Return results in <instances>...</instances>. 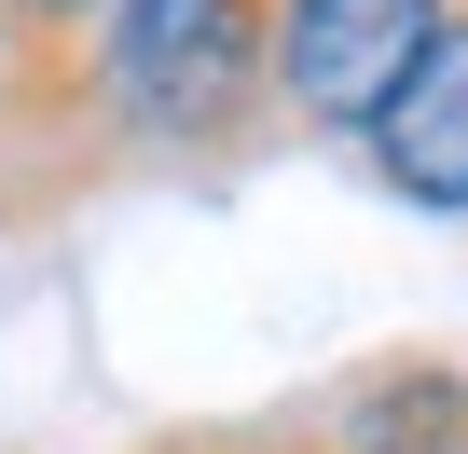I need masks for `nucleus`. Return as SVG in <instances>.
I'll list each match as a JSON object with an SVG mask.
<instances>
[{
    "instance_id": "nucleus-4",
    "label": "nucleus",
    "mask_w": 468,
    "mask_h": 454,
    "mask_svg": "<svg viewBox=\"0 0 468 454\" xmlns=\"http://www.w3.org/2000/svg\"><path fill=\"white\" fill-rule=\"evenodd\" d=\"M345 152L372 165L386 206H413V220H468V0L441 15V42L386 83V111H372Z\"/></svg>"
},
{
    "instance_id": "nucleus-1",
    "label": "nucleus",
    "mask_w": 468,
    "mask_h": 454,
    "mask_svg": "<svg viewBox=\"0 0 468 454\" xmlns=\"http://www.w3.org/2000/svg\"><path fill=\"white\" fill-rule=\"evenodd\" d=\"M276 138V0H111L69 83V206L111 179H220Z\"/></svg>"
},
{
    "instance_id": "nucleus-2",
    "label": "nucleus",
    "mask_w": 468,
    "mask_h": 454,
    "mask_svg": "<svg viewBox=\"0 0 468 454\" xmlns=\"http://www.w3.org/2000/svg\"><path fill=\"white\" fill-rule=\"evenodd\" d=\"M454 0H276V138H358Z\"/></svg>"
},
{
    "instance_id": "nucleus-5",
    "label": "nucleus",
    "mask_w": 468,
    "mask_h": 454,
    "mask_svg": "<svg viewBox=\"0 0 468 454\" xmlns=\"http://www.w3.org/2000/svg\"><path fill=\"white\" fill-rule=\"evenodd\" d=\"M317 440H331V454H427V440H468V358H358V372L317 399Z\"/></svg>"
},
{
    "instance_id": "nucleus-3",
    "label": "nucleus",
    "mask_w": 468,
    "mask_h": 454,
    "mask_svg": "<svg viewBox=\"0 0 468 454\" xmlns=\"http://www.w3.org/2000/svg\"><path fill=\"white\" fill-rule=\"evenodd\" d=\"M111 0H0V235L69 206V83Z\"/></svg>"
},
{
    "instance_id": "nucleus-7",
    "label": "nucleus",
    "mask_w": 468,
    "mask_h": 454,
    "mask_svg": "<svg viewBox=\"0 0 468 454\" xmlns=\"http://www.w3.org/2000/svg\"><path fill=\"white\" fill-rule=\"evenodd\" d=\"M138 454H234V427H165V440H138Z\"/></svg>"
},
{
    "instance_id": "nucleus-6",
    "label": "nucleus",
    "mask_w": 468,
    "mask_h": 454,
    "mask_svg": "<svg viewBox=\"0 0 468 454\" xmlns=\"http://www.w3.org/2000/svg\"><path fill=\"white\" fill-rule=\"evenodd\" d=\"M234 454H331L317 413H262V427H234Z\"/></svg>"
},
{
    "instance_id": "nucleus-8",
    "label": "nucleus",
    "mask_w": 468,
    "mask_h": 454,
    "mask_svg": "<svg viewBox=\"0 0 468 454\" xmlns=\"http://www.w3.org/2000/svg\"><path fill=\"white\" fill-rule=\"evenodd\" d=\"M427 454H468V440H427Z\"/></svg>"
}]
</instances>
